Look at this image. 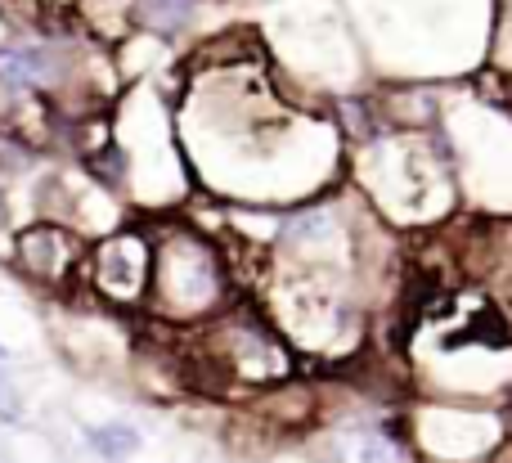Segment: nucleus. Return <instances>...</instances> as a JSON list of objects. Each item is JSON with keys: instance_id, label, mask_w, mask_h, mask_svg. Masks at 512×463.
Here are the masks:
<instances>
[{"instance_id": "nucleus-1", "label": "nucleus", "mask_w": 512, "mask_h": 463, "mask_svg": "<svg viewBox=\"0 0 512 463\" xmlns=\"http://www.w3.org/2000/svg\"><path fill=\"white\" fill-rule=\"evenodd\" d=\"M95 284H99V293L117 306L140 302L144 284H149V243H144L140 234H117V239L99 243Z\"/></svg>"}, {"instance_id": "nucleus-2", "label": "nucleus", "mask_w": 512, "mask_h": 463, "mask_svg": "<svg viewBox=\"0 0 512 463\" xmlns=\"http://www.w3.org/2000/svg\"><path fill=\"white\" fill-rule=\"evenodd\" d=\"M18 257H23V266L32 270V275L54 279V275H63V270H68L72 239L63 230H50V225H41V230H27L23 239H18Z\"/></svg>"}, {"instance_id": "nucleus-3", "label": "nucleus", "mask_w": 512, "mask_h": 463, "mask_svg": "<svg viewBox=\"0 0 512 463\" xmlns=\"http://www.w3.org/2000/svg\"><path fill=\"white\" fill-rule=\"evenodd\" d=\"M508 320L495 311V306H481L477 315L468 320V329L463 333H450V342L445 347H463V342H486V347H508Z\"/></svg>"}, {"instance_id": "nucleus-4", "label": "nucleus", "mask_w": 512, "mask_h": 463, "mask_svg": "<svg viewBox=\"0 0 512 463\" xmlns=\"http://www.w3.org/2000/svg\"><path fill=\"white\" fill-rule=\"evenodd\" d=\"M90 446L104 459H126L140 450V437H135V428H126V423H104V428L90 432Z\"/></svg>"}, {"instance_id": "nucleus-5", "label": "nucleus", "mask_w": 512, "mask_h": 463, "mask_svg": "<svg viewBox=\"0 0 512 463\" xmlns=\"http://www.w3.org/2000/svg\"><path fill=\"white\" fill-rule=\"evenodd\" d=\"M342 459H346V463H396V450H391L387 441H378V437H369V432H360V437L346 441Z\"/></svg>"}, {"instance_id": "nucleus-6", "label": "nucleus", "mask_w": 512, "mask_h": 463, "mask_svg": "<svg viewBox=\"0 0 512 463\" xmlns=\"http://www.w3.org/2000/svg\"><path fill=\"white\" fill-rule=\"evenodd\" d=\"M18 414H23V401H18V392H14V378L0 374V419L18 423Z\"/></svg>"}, {"instance_id": "nucleus-7", "label": "nucleus", "mask_w": 512, "mask_h": 463, "mask_svg": "<svg viewBox=\"0 0 512 463\" xmlns=\"http://www.w3.org/2000/svg\"><path fill=\"white\" fill-rule=\"evenodd\" d=\"M0 216H5V203H0Z\"/></svg>"}, {"instance_id": "nucleus-8", "label": "nucleus", "mask_w": 512, "mask_h": 463, "mask_svg": "<svg viewBox=\"0 0 512 463\" xmlns=\"http://www.w3.org/2000/svg\"><path fill=\"white\" fill-rule=\"evenodd\" d=\"M0 356H5V347H0Z\"/></svg>"}]
</instances>
